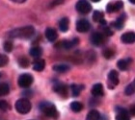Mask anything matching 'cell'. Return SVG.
<instances>
[{
    "mask_svg": "<svg viewBox=\"0 0 135 120\" xmlns=\"http://www.w3.org/2000/svg\"><path fill=\"white\" fill-rule=\"evenodd\" d=\"M35 34V29L33 26H24V27H20V28L12 30L8 34L9 36L11 38H18V39H30L32 36Z\"/></svg>",
    "mask_w": 135,
    "mask_h": 120,
    "instance_id": "obj_1",
    "label": "cell"
},
{
    "mask_svg": "<svg viewBox=\"0 0 135 120\" xmlns=\"http://www.w3.org/2000/svg\"><path fill=\"white\" fill-rule=\"evenodd\" d=\"M40 109L46 116L53 118V119H57L59 116V113H58V111H57L55 105H53L50 102H47V101H44L40 104Z\"/></svg>",
    "mask_w": 135,
    "mask_h": 120,
    "instance_id": "obj_2",
    "label": "cell"
},
{
    "mask_svg": "<svg viewBox=\"0 0 135 120\" xmlns=\"http://www.w3.org/2000/svg\"><path fill=\"white\" fill-rule=\"evenodd\" d=\"M15 108L17 109V112L21 114H26L28 113L32 109V104L29 101L28 98H21L16 102Z\"/></svg>",
    "mask_w": 135,
    "mask_h": 120,
    "instance_id": "obj_3",
    "label": "cell"
},
{
    "mask_svg": "<svg viewBox=\"0 0 135 120\" xmlns=\"http://www.w3.org/2000/svg\"><path fill=\"white\" fill-rule=\"evenodd\" d=\"M34 78L33 76L29 73H24V74H21L18 78V86L22 88H28V87H31V85L33 84Z\"/></svg>",
    "mask_w": 135,
    "mask_h": 120,
    "instance_id": "obj_4",
    "label": "cell"
},
{
    "mask_svg": "<svg viewBox=\"0 0 135 120\" xmlns=\"http://www.w3.org/2000/svg\"><path fill=\"white\" fill-rule=\"evenodd\" d=\"M75 9L79 14H87L92 11V6L88 0H78L75 5Z\"/></svg>",
    "mask_w": 135,
    "mask_h": 120,
    "instance_id": "obj_5",
    "label": "cell"
},
{
    "mask_svg": "<svg viewBox=\"0 0 135 120\" xmlns=\"http://www.w3.org/2000/svg\"><path fill=\"white\" fill-rule=\"evenodd\" d=\"M119 85V74L116 70H111L108 74V81H107V87L110 90L115 88Z\"/></svg>",
    "mask_w": 135,
    "mask_h": 120,
    "instance_id": "obj_6",
    "label": "cell"
},
{
    "mask_svg": "<svg viewBox=\"0 0 135 120\" xmlns=\"http://www.w3.org/2000/svg\"><path fill=\"white\" fill-rule=\"evenodd\" d=\"M53 90L63 98H67L69 96V87L64 83H55L53 85Z\"/></svg>",
    "mask_w": 135,
    "mask_h": 120,
    "instance_id": "obj_7",
    "label": "cell"
},
{
    "mask_svg": "<svg viewBox=\"0 0 135 120\" xmlns=\"http://www.w3.org/2000/svg\"><path fill=\"white\" fill-rule=\"evenodd\" d=\"M116 120H130V112L127 109L121 108V107H116Z\"/></svg>",
    "mask_w": 135,
    "mask_h": 120,
    "instance_id": "obj_8",
    "label": "cell"
},
{
    "mask_svg": "<svg viewBox=\"0 0 135 120\" xmlns=\"http://www.w3.org/2000/svg\"><path fill=\"white\" fill-rule=\"evenodd\" d=\"M90 22L87 19H79L76 22V30L78 31L79 33H86L90 30Z\"/></svg>",
    "mask_w": 135,
    "mask_h": 120,
    "instance_id": "obj_9",
    "label": "cell"
},
{
    "mask_svg": "<svg viewBox=\"0 0 135 120\" xmlns=\"http://www.w3.org/2000/svg\"><path fill=\"white\" fill-rule=\"evenodd\" d=\"M104 40H105V36L101 33H99V32H96V33H94L91 36V42L94 45H96V46L102 45L104 43Z\"/></svg>",
    "mask_w": 135,
    "mask_h": 120,
    "instance_id": "obj_10",
    "label": "cell"
},
{
    "mask_svg": "<svg viewBox=\"0 0 135 120\" xmlns=\"http://www.w3.org/2000/svg\"><path fill=\"white\" fill-rule=\"evenodd\" d=\"M121 40L124 42V43H127V44L133 43L135 40V34L133 33V32H127V33H124V35H122Z\"/></svg>",
    "mask_w": 135,
    "mask_h": 120,
    "instance_id": "obj_11",
    "label": "cell"
},
{
    "mask_svg": "<svg viewBox=\"0 0 135 120\" xmlns=\"http://www.w3.org/2000/svg\"><path fill=\"white\" fill-rule=\"evenodd\" d=\"M45 36L48 41H55L58 38V33L54 28H47L45 30Z\"/></svg>",
    "mask_w": 135,
    "mask_h": 120,
    "instance_id": "obj_12",
    "label": "cell"
},
{
    "mask_svg": "<svg viewBox=\"0 0 135 120\" xmlns=\"http://www.w3.org/2000/svg\"><path fill=\"white\" fill-rule=\"evenodd\" d=\"M92 94L95 97H100V96H102L104 94L103 86L100 83L94 85V87H92Z\"/></svg>",
    "mask_w": 135,
    "mask_h": 120,
    "instance_id": "obj_13",
    "label": "cell"
},
{
    "mask_svg": "<svg viewBox=\"0 0 135 120\" xmlns=\"http://www.w3.org/2000/svg\"><path fill=\"white\" fill-rule=\"evenodd\" d=\"M45 61L42 59H38L36 61H34L33 62V69L35 71H38V72H41L42 70L45 69Z\"/></svg>",
    "mask_w": 135,
    "mask_h": 120,
    "instance_id": "obj_14",
    "label": "cell"
},
{
    "mask_svg": "<svg viewBox=\"0 0 135 120\" xmlns=\"http://www.w3.org/2000/svg\"><path fill=\"white\" fill-rule=\"evenodd\" d=\"M77 43H78V39L75 38V39H71V40H65V41L60 42V43H58V44L56 45V46L62 45L65 49H70V48H73V46H75Z\"/></svg>",
    "mask_w": 135,
    "mask_h": 120,
    "instance_id": "obj_15",
    "label": "cell"
},
{
    "mask_svg": "<svg viewBox=\"0 0 135 120\" xmlns=\"http://www.w3.org/2000/svg\"><path fill=\"white\" fill-rule=\"evenodd\" d=\"M69 27H70V19L68 17H63L62 19L59 21V29L61 32L65 33L69 30Z\"/></svg>",
    "mask_w": 135,
    "mask_h": 120,
    "instance_id": "obj_16",
    "label": "cell"
},
{
    "mask_svg": "<svg viewBox=\"0 0 135 120\" xmlns=\"http://www.w3.org/2000/svg\"><path fill=\"white\" fill-rule=\"evenodd\" d=\"M53 70L58 73H65L70 70V66L65 64H58L53 66Z\"/></svg>",
    "mask_w": 135,
    "mask_h": 120,
    "instance_id": "obj_17",
    "label": "cell"
},
{
    "mask_svg": "<svg viewBox=\"0 0 135 120\" xmlns=\"http://www.w3.org/2000/svg\"><path fill=\"white\" fill-rule=\"evenodd\" d=\"M84 88H85L84 85H75V84L71 85L70 90H71V92H73V96H78L80 94V92L84 90Z\"/></svg>",
    "mask_w": 135,
    "mask_h": 120,
    "instance_id": "obj_18",
    "label": "cell"
},
{
    "mask_svg": "<svg viewBox=\"0 0 135 120\" xmlns=\"http://www.w3.org/2000/svg\"><path fill=\"white\" fill-rule=\"evenodd\" d=\"M30 55H31L33 58H40V57L42 55V49L40 46H34L30 49Z\"/></svg>",
    "mask_w": 135,
    "mask_h": 120,
    "instance_id": "obj_19",
    "label": "cell"
},
{
    "mask_svg": "<svg viewBox=\"0 0 135 120\" xmlns=\"http://www.w3.org/2000/svg\"><path fill=\"white\" fill-rule=\"evenodd\" d=\"M124 20H126V17H124V14H123V15L119 17L116 21L112 22L111 25H112L113 27H115L116 29H122L124 25Z\"/></svg>",
    "mask_w": 135,
    "mask_h": 120,
    "instance_id": "obj_20",
    "label": "cell"
},
{
    "mask_svg": "<svg viewBox=\"0 0 135 120\" xmlns=\"http://www.w3.org/2000/svg\"><path fill=\"white\" fill-rule=\"evenodd\" d=\"M99 118H100L99 112L97 109H92L87 114L86 120H99Z\"/></svg>",
    "mask_w": 135,
    "mask_h": 120,
    "instance_id": "obj_21",
    "label": "cell"
},
{
    "mask_svg": "<svg viewBox=\"0 0 135 120\" xmlns=\"http://www.w3.org/2000/svg\"><path fill=\"white\" fill-rule=\"evenodd\" d=\"M70 109L74 112H81L82 109H83V104L78 102V101H74V102H73V103L70 104Z\"/></svg>",
    "mask_w": 135,
    "mask_h": 120,
    "instance_id": "obj_22",
    "label": "cell"
},
{
    "mask_svg": "<svg viewBox=\"0 0 135 120\" xmlns=\"http://www.w3.org/2000/svg\"><path fill=\"white\" fill-rule=\"evenodd\" d=\"M129 64H130V60H120V61H118V62H117V66H118L119 69L124 71V70L127 69Z\"/></svg>",
    "mask_w": 135,
    "mask_h": 120,
    "instance_id": "obj_23",
    "label": "cell"
},
{
    "mask_svg": "<svg viewBox=\"0 0 135 120\" xmlns=\"http://www.w3.org/2000/svg\"><path fill=\"white\" fill-rule=\"evenodd\" d=\"M9 92H10V87H9V85L6 84V83H1V84H0V97L9 94Z\"/></svg>",
    "mask_w": 135,
    "mask_h": 120,
    "instance_id": "obj_24",
    "label": "cell"
},
{
    "mask_svg": "<svg viewBox=\"0 0 135 120\" xmlns=\"http://www.w3.org/2000/svg\"><path fill=\"white\" fill-rule=\"evenodd\" d=\"M134 92H135V83H134V81H133L126 87V90H124V94L127 95V96H129V95H132Z\"/></svg>",
    "mask_w": 135,
    "mask_h": 120,
    "instance_id": "obj_25",
    "label": "cell"
},
{
    "mask_svg": "<svg viewBox=\"0 0 135 120\" xmlns=\"http://www.w3.org/2000/svg\"><path fill=\"white\" fill-rule=\"evenodd\" d=\"M9 62V58L7 55L5 54H1L0 53V67H3L7 65Z\"/></svg>",
    "mask_w": 135,
    "mask_h": 120,
    "instance_id": "obj_26",
    "label": "cell"
},
{
    "mask_svg": "<svg viewBox=\"0 0 135 120\" xmlns=\"http://www.w3.org/2000/svg\"><path fill=\"white\" fill-rule=\"evenodd\" d=\"M4 50L6 51V52H12L13 51V49H14V44H13V42L11 41V40H6L5 42H4Z\"/></svg>",
    "mask_w": 135,
    "mask_h": 120,
    "instance_id": "obj_27",
    "label": "cell"
},
{
    "mask_svg": "<svg viewBox=\"0 0 135 120\" xmlns=\"http://www.w3.org/2000/svg\"><path fill=\"white\" fill-rule=\"evenodd\" d=\"M18 64H20L21 67H28L29 64H30V61H29L26 57H21V58L18 60Z\"/></svg>",
    "mask_w": 135,
    "mask_h": 120,
    "instance_id": "obj_28",
    "label": "cell"
},
{
    "mask_svg": "<svg viewBox=\"0 0 135 120\" xmlns=\"http://www.w3.org/2000/svg\"><path fill=\"white\" fill-rule=\"evenodd\" d=\"M123 6H124V3H123V1H121V0H118V1L113 2V11H114V13L120 11V10L123 8Z\"/></svg>",
    "mask_w": 135,
    "mask_h": 120,
    "instance_id": "obj_29",
    "label": "cell"
},
{
    "mask_svg": "<svg viewBox=\"0 0 135 120\" xmlns=\"http://www.w3.org/2000/svg\"><path fill=\"white\" fill-rule=\"evenodd\" d=\"M103 18V14L99 11H96L93 14V19L94 21H96V22H99L101 19Z\"/></svg>",
    "mask_w": 135,
    "mask_h": 120,
    "instance_id": "obj_30",
    "label": "cell"
},
{
    "mask_svg": "<svg viewBox=\"0 0 135 120\" xmlns=\"http://www.w3.org/2000/svg\"><path fill=\"white\" fill-rule=\"evenodd\" d=\"M114 55H115L114 50H112L111 48H106V49L103 51V56H104V58H106V59H111Z\"/></svg>",
    "mask_w": 135,
    "mask_h": 120,
    "instance_id": "obj_31",
    "label": "cell"
},
{
    "mask_svg": "<svg viewBox=\"0 0 135 120\" xmlns=\"http://www.w3.org/2000/svg\"><path fill=\"white\" fill-rule=\"evenodd\" d=\"M0 109L3 112L10 109V105H9L8 102H6L5 100H0Z\"/></svg>",
    "mask_w": 135,
    "mask_h": 120,
    "instance_id": "obj_32",
    "label": "cell"
},
{
    "mask_svg": "<svg viewBox=\"0 0 135 120\" xmlns=\"http://www.w3.org/2000/svg\"><path fill=\"white\" fill-rule=\"evenodd\" d=\"M103 33H104V35L106 36H112L113 35V32L111 29L109 28V27H105V28H103Z\"/></svg>",
    "mask_w": 135,
    "mask_h": 120,
    "instance_id": "obj_33",
    "label": "cell"
},
{
    "mask_svg": "<svg viewBox=\"0 0 135 120\" xmlns=\"http://www.w3.org/2000/svg\"><path fill=\"white\" fill-rule=\"evenodd\" d=\"M63 2H64V0H54L53 3H52L51 5H52V6L58 5V4H61V3H63Z\"/></svg>",
    "mask_w": 135,
    "mask_h": 120,
    "instance_id": "obj_34",
    "label": "cell"
},
{
    "mask_svg": "<svg viewBox=\"0 0 135 120\" xmlns=\"http://www.w3.org/2000/svg\"><path fill=\"white\" fill-rule=\"evenodd\" d=\"M11 1H13V2H15V3H18V4H20V3H24L26 0H11Z\"/></svg>",
    "mask_w": 135,
    "mask_h": 120,
    "instance_id": "obj_35",
    "label": "cell"
},
{
    "mask_svg": "<svg viewBox=\"0 0 135 120\" xmlns=\"http://www.w3.org/2000/svg\"><path fill=\"white\" fill-rule=\"evenodd\" d=\"M129 109L131 111V115H134L135 114V112H134V106H131V107H130Z\"/></svg>",
    "mask_w": 135,
    "mask_h": 120,
    "instance_id": "obj_36",
    "label": "cell"
},
{
    "mask_svg": "<svg viewBox=\"0 0 135 120\" xmlns=\"http://www.w3.org/2000/svg\"><path fill=\"white\" fill-rule=\"evenodd\" d=\"M129 2L132 3V4H134V3H135V0H129Z\"/></svg>",
    "mask_w": 135,
    "mask_h": 120,
    "instance_id": "obj_37",
    "label": "cell"
},
{
    "mask_svg": "<svg viewBox=\"0 0 135 120\" xmlns=\"http://www.w3.org/2000/svg\"><path fill=\"white\" fill-rule=\"evenodd\" d=\"M92 1H93V2H99L100 0H92Z\"/></svg>",
    "mask_w": 135,
    "mask_h": 120,
    "instance_id": "obj_38",
    "label": "cell"
}]
</instances>
